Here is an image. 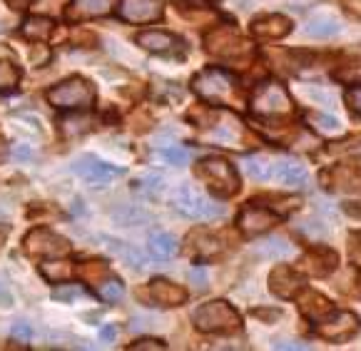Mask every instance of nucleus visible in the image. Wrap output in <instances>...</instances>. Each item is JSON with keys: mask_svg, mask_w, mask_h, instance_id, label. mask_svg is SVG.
<instances>
[{"mask_svg": "<svg viewBox=\"0 0 361 351\" xmlns=\"http://www.w3.org/2000/svg\"><path fill=\"white\" fill-rule=\"evenodd\" d=\"M346 102H349L351 110L361 117V87H354V90L346 92Z\"/></svg>", "mask_w": 361, "mask_h": 351, "instance_id": "obj_42", "label": "nucleus"}, {"mask_svg": "<svg viewBox=\"0 0 361 351\" xmlns=\"http://www.w3.org/2000/svg\"><path fill=\"white\" fill-rule=\"evenodd\" d=\"M40 271H43V277L48 282H65V279L73 277V264L70 261H60L58 259H48L40 264Z\"/></svg>", "mask_w": 361, "mask_h": 351, "instance_id": "obj_28", "label": "nucleus"}, {"mask_svg": "<svg viewBox=\"0 0 361 351\" xmlns=\"http://www.w3.org/2000/svg\"><path fill=\"white\" fill-rule=\"evenodd\" d=\"M359 316L351 312H331L326 319L317 321V331L326 341H346L359 331Z\"/></svg>", "mask_w": 361, "mask_h": 351, "instance_id": "obj_10", "label": "nucleus"}, {"mask_svg": "<svg viewBox=\"0 0 361 351\" xmlns=\"http://www.w3.org/2000/svg\"><path fill=\"white\" fill-rule=\"evenodd\" d=\"M147 250H149V254H152L154 259L167 261V259H172L177 252H180V245H177V240L172 237V234L157 232V234H152V237H149Z\"/></svg>", "mask_w": 361, "mask_h": 351, "instance_id": "obj_24", "label": "nucleus"}, {"mask_svg": "<svg viewBox=\"0 0 361 351\" xmlns=\"http://www.w3.org/2000/svg\"><path fill=\"white\" fill-rule=\"evenodd\" d=\"M255 316H257V319L271 321V319H279V316H282V312H279V309H255Z\"/></svg>", "mask_w": 361, "mask_h": 351, "instance_id": "obj_44", "label": "nucleus"}, {"mask_svg": "<svg viewBox=\"0 0 361 351\" xmlns=\"http://www.w3.org/2000/svg\"><path fill=\"white\" fill-rule=\"evenodd\" d=\"M6 240H8V227L6 224H0V245H3Z\"/></svg>", "mask_w": 361, "mask_h": 351, "instance_id": "obj_52", "label": "nucleus"}, {"mask_svg": "<svg viewBox=\"0 0 361 351\" xmlns=\"http://www.w3.org/2000/svg\"><path fill=\"white\" fill-rule=\"evenodd\" d=\"M312 123L322 135H336L341 130V125H339V120H336V117L322 115V112H319V115H312Z\"/></svg>", "mask_w": 361, "mask_h": 351, "instance_id": "obj_36", "label": "nucleus"}, {"mask_svg": "<svg viewBox=\"0 0 361 351\" xmlns=\"http://www.w3.org/2000/svg\"><path fill=\"white\" fill-rule=\"evenodd\" d=\"M92 125H95V120L87 117V115L65 117L63 123H60V130H63L65 137H75V135H82V133H87V130H92Z\"/></svg>", "mask_w": 361, "mask_h": 351, "instance_id": "obj_32", "label": "nucleus"}, {"mask_svg": "<svg viewBox=\"0 0 361 351\" xmlns=\"http://www.w3.org/2000/svg\"><path fill=\"white\" fill-rule=\"evenodd\" d=\"M195 326L204 334H232L242 326V319L227 302H207L200 309H195Z\"/></svg>", "mask_w": 361, "mask_h": 351, "instance_id": "obj_1", "label": "nucleus"}, {"mask_svg": "<svg viewBox=\"0 0 361 351\" xmlns=\"http://www.w3.org/2000/svg\"><path fill=\"white\" fill-rule=\"evenodd\" d=\"M73 172L80 180H85L90 187H105V185H110L115 177H120L123 170L97 160L92 154H82V157H78V160L73 162Z\"/></svg>", "mask_w": 361, "mask_h": 351, "instance_id": "obj_9", "label": "nucleus"}, {"mask_svg": "<svg viewBox=\"0 0 361 351\" xmlns=\"http://www.w3.org/2000/svg\"><path fill=\"white\" fill-rule=\"evenodd\" d=\"M30 3H32V0H8V6L16 8V11H23V8H27Z\"/></svg>", "mask_w": 361, "mask_h": 351, "instance_id": "obj_51", "label": "nucleus"}, {"mask_svg": "<svg viewBox=\"0 0 361 351\" xmlns=\"http://www.w3.org/2000/svg\"><path fill=\"white\" fill-rule=\"evenodd\" d=\"M23 37H27V40H32V43H40V40H45V37H50V32H53V20L50 18H27L25 23H23L20 27Z\"/></svg>", "mask_w": 361, "mask_h": 351, "instance_id": "obj_26", "label": "nucleus"}, {"mask_svg": "<svg viewBox=\"0 0 361 351\" xmlns=\"http://www.w3.org/2000/svg\"><path fill=\"white\" fill-rule=\"evenodd\" d=\"M187 245H190L192 254L200 257V259H212V257H217L222 252V242L209 232H192Z\"/></svg>", "mask_w": 361, "mask_h": 351, "instance_id": "obj_23", "label": "nucleus"}, {"mask_svg": "<svg viewBox=\"0 0 361 351\" xmlns=\"http://www.w3.org/2000/svg\"><path fill=\"white\" fill-rule=\"evenodd\" d=\"M299 309H302V314L309 316L312 321H322L334 312V304L317 292H304L302 299H299Z\"/></svg>", "mask_w": 361, "mask_h": 351, "instance_id": "obj_20", "label": "nucleus"}, {"mask_svg": "<svg viewBox=\"0 0 361 351\" xmlns=\"http://www.w3.org/2000/svg\"><path fill=\"white\" fill-rule=\"evenodd\" d=\"M292 252L294 247L284 237H269V240L259 242V247H257V254L267 257V259H282V257H289Z\"/></svg>", "mask_w": 361, "mask_h": 351, "instance_id": "obj_27", "label": "nucleus"}, {"mask_svg": "<svg viewBox=\"0 0 361 351\" xmlns=\"http://www.w3.org/2000/svg\"><path fill=\"white\" fill-rule=\"evenodd\" d=\"M147 297L152 299L159 307H180L187 299V292L180 287V284H172L167 279H154L147 287Z\"/></svg>", "mask_w": 361, "mask_h": 351, "instance_id": "obj_17", "label": "nucleus"}, {"mask_svg": "<svg viewBox=\"0 0 361 351\" xmlns=\"http://www.w3.org/2000/svg\"><path fill=\"white\" fill-rule=\"evenodd\" d=\"M331 190L336 192H361V160L341 162L329 170Z\"/></svg>", "mask_w": 361, "mask_h": 351, "instance_id": "obj_16", "label": "nucleus"}, {"mask_svg": "<svg viewBox=\"0 0 361 351\" xmlns=\"http://www.w3.org/2000/svg\"><path fill=\"white\" fill-rule=\"evenodd\" d=\"M117 11L128 23H154L162 18V0H120Z\"/></svg>", "mask_w": 361, "mask_h": 351, "instance_id": "obj_14", "label": "nucleus"}, {"mask_svg": "<svg viewBox=\"0 0 361 351\" xmlns=\"http://www.w3.org/2000/svg\"><path fill=\"white\" fill-rule=\"evenodd\" d=\"M289 30H292V23L284 16H264L252 25V32L262 40H279V37L289 35Z\"/></svg>", "mask_w": 361, "mask_h": 351, "instance_id": "obj_19", "label": "nucleus"}, {"mask_svg": "<svg viewBox=\"0 0 361 351\" xmlns=\"http://www.w3.org/2000/svg\"><path fill=\"white\" fill-rule=\"evenodd\" d=\"M80 294H82V289L80 287H68V289H58L53 297L55 299H73V297H80Z\"/></svg>", "mask_w": 361, "mask_h": 351, "instance_id": "obj_45", "label": "nucleus"}, {"mask_svg": "<svg viewBox=\"0 0 361 351\" xmlns=\"http://www.w3.org/2000/svg\"><path fill=\"white\" fill-rule=\"evenodd\" d=\"M334 78L344 85H361V63H349L341 65L334 73Z\"/></svg>", "mask_w": 361, "mask_h": 351, "instance_id": "obj_35", "label": "nucleus"}, {"mask_svg": "<svg viewBox=\"0 0 361 351\" xmlns=\"http://www.w3.org/2000/svg\"><path fill=\"white\" fill-rule=\"evenodd\" d=\"M304 287V277L299 271H294L292 266L287 264H279L271 269L269 274V292L279 299H292L302 292Z\"/></svg>", "mask_w": 361, "mask_h": 351, "instance_id": "obj_13", "label": "nucleus"}, {"mask_svg": "<svg viewBox=\"0 0 361 351\" xmlns=\"http://www.w3.org/2000/svg\"><path fill=\"white\" fill-rule=\"evenodd\" d=\"M341 30L339 20L331 16H317L304 25V32L309 37H317V40H326V37H334Z\"/></svg>", "mask_w": 361, "mask_h": 351, "instance_id": "obj_25", "label": "nucleus"}, {"mask_svg": "<svg viewBox=\"0 0 361 351\" xmlns=\"http://www.w3.org/2000/svg\"><path fill=\"white\" fill-rule=\"evenodd\" d=\"M115 334H117V329L112 324H107V326H102V329H100V339L102 341H112V339H115Z\"/></svg>", "mask_w": 361, "mask_h": 351, "instance_id": "obj_49", "label": "nucleus"}, {"mask_svg": "<svg viewBox=\"0 0 361 351\" xmlns=\"http://www.w3.org/2000/svg\"><path fill=\"white\" fill-rule=\"evenodd\" d=\"M13 336H16V339L27 341L32 336V331H30V326H27L25 321H18V324H13Z\"/></svg>", "mask_w": 361, "mask_h": 351, "instance_id": "obj_43", "label": "nucleus"}, {"mask_svg": "<svg viewBox=\"0 0 361 351\" xmlns=\"http://www.w3.org/2000/svg\"><path fill=\"white\" fill-rule=\"evenodd\" d=\"M107 242H110V250L117 252V254L123 257V259L128 261L133 269H145V266H147V261H145V254L137 250V247L125 245V242H117V240H107Z\"/></svg>", "mask_w": 361, "mask_h": 351, "instance_id": "obj_29", "label": "nucleus"}, {"mask_svg": "<svg viewBox=\"0 0 361 351\" xmlns=\"http://www.w3.org/2000/svg\"><path fill=\"white\" fill-rule=\"evenodd\" d=\"M80 277L85 282H100V277H107V266L100 264V261H87L82 269H80Z\"/></svg>", "mask_w": 361, "mask_h": 351, "instance_id": "obj_38", "label": "nucleus"}, {"mask_svg": "<svg viewBox=\"0 0 361 351\" xmlns=\"http://www.w3.org/2000/svg\"><path fill=\"white\" fill-rule=\"evenodd\" d=\"M157 152H159V157L172 167H182L190 160V152H187L185 147H180V144H162V147H157Z\"/></svg>", "mask_w": 361, "mask_h": 351, "instance_id": "obj_33", "label": "nucleus"}, {"mask_svg": "<svg viewBox=\"0 0 361 351\" xmlns=\"http://www.w3.org/2000/svg\"><path fill=\"white\" fill-rule=\"evenodd\" d=\"M197 177L219 197H232L239 190V175L222 157H204L197 162Z\"/></svg>", "mask_w": 361, "mask_h": 351, "instance_id": "obj_2", "label": "nucleus"}, {"mask_svg": "<svg viewBox=\"0 0 361 351\" xmlns=\"http://www.w3.org/2000/svg\"><path fill=\"white\" fill-rule=\"evenodd\" d=\"M274 349H287V351H304L307 344H299V341H276Z\"/></svg>", "mask_w": 361, "mask_h": 351, "instance_id": "obj_46", "label": "nucleus"}, {"mask_svg": "<svg viewBox=\"0 0 361 351\" xmlns=\"http://www.w3.org/2000/svg\"><path fill=\"white\" fill-rule=\"evenodd\" d=\"M207 140L224 144V147H237V142H239L237 117H232L229 112H219V123H214V128L207 133Z\"/></svg>", "mask_w": 361, "mask_h": 351, "instance_id": "obj_18", "label": "nucleus"}, {"mask_svg": "<svg viewBox=\"0 0 361 351\" xmlns=\"http://www.w3.org/2000/svg\"><path fill=\"white\" fill-rule=\"evenodd\" d=\"M112 11V0H73L68 16L73 20H87V18H102Z\"/></svg>", "mask_w": 361, "mask_h": 351, "instance_id": "obj_22", "label": "nucleus"}, {"mask_svg": "<svg viewBox=\"0 0 361 351\" xmlns=\"http://www.w3.org/2000/svg\"><path fill=\"white\" fill-rule=\"evenodd\" d=\"M252 110L255 115L262 117H279L292 112V97H289L287 87L279 82H264L257 87L255 97H252Z\"/></svg>", "mask_w": 361, "mask_h": 351, "instance_id": "obj_7", "label": "nucleus"}, {"mask_svg": "<svg viewBox=\"0 0 361 351\" xmlns=\"http://www.w3.org/2000/svg\"><path fill=\"white\" fill-rule=\"evenodd\" d=\"M339 266V257L329 247H314L302 257V269L312 277H326Z\"/></svg>", "mask_w": 361, "mask_h": 351, "instance_id": "obj_15", "label": "nucleus"}, {"mask_svg": "<svg viewBox=\"0 0 361 351\" xmlns=\"http://www.w3.org/2000/svg\"><path fill=\"white\" fill-rule=\"evenodd\" d=\"M137 45H142L149 53H170L180 45V40L165 30H145L137 35Z\"/></svg>", "mask_w": 361, "mask_h": 351, "instance_id": "obj_21", "label": "nucleus"}, {"mask_svg": "<svg viewBox=\"0 0 361 351\" xmlns=\"http://www.w3.org/2000/svg\"><path fill=\"white\" fill-rule=\"evenodd\" d=\"M159 349H165V344L157 339H140L130 346V351H159Z\"/></svg>", "mask_w": 361, "mask_h": 351, "instance_id": "obj_40", "label": "nucleus"}, {"mask_svg": "<svg viewBox=\"0 0 361 351\" xmlns=\"http://www.w3.org/2000/svg\"><path fill=\"white\" fill-rule=\"evenodd\" d=\"M175 207L180 209L185 217L200 219V222H209V219L222 217V204L212 202L207 195H202L200 190H195L192 185H180L175 190V197H172Z\"/></svg>", "mask_w": 361, "mask_h": 351, "instance_id": "obj_4", "label": "nucleus"}, {"mask_svg": "<svg viewBox=\"0 0 361 351\" xmlns=\"http://www.w3.org/2000/svg\"><path fill=\"white\" fill-rule=\"evenodd\" d=\"M271 177L287 190H304L309 182L307 165H302L299 160H292V157H282V160L271 162Z\"/></svg>", "mask_w": 361, "mask_h": 351, "instance_id": "obj_12", "label": "nucleus"}, {"mask_svg": "<svg viewBox=\"0 0 361 351\" xmlns=\"http://www.w3.org/2000/svg\"><path fill=\"white\" fill-rule=\"evenodd\" d=\"M115 219H120L125 227H135V224H142L145 219H147V214L140 212L137 207H123L115 212Z\"/></svg>", "mask_w": 361, "mask_h": 351, "instance_id": "obj_37", "label": "nucleus"}, {"mask_svg": "<svg viewBox=\"0 0 361 351\" xmlns=\"http://www.w3.org/2000/svg\"><path fill=\"white\" fill-rule=\"evenodd\" d=\"M50 105L60 110H87L95 102V87L82 78H70L48 90Z\"/></svg>", "mask_w": 361, "mask_h": 351, "instance_id": "obj_3", "label": "nucleus"}, {"mask_svg": "<svg viewBox=\"0 0 361 351\" xmlns=\"http://www.w3.org/2000/svg\"><path fill=\"white\" fill-rule=\"evenodd\" d=\"M276 219L279 217H276L274 212H269L267 207H259L257 202H252L239 212L237 227L242 229V234H247V237H257V234L269 232L276 224Z\"/></svg>", "mask_w": 361, "mask_h": 351, "instance_id": "obj_11", "label": "nucleus"}, {"mask_svg": "<svg viewBox=\"0 0 361 351\" xmlns=\"http://www.w3.org/2000/svg\"><path fill=\"white\" fill-rule=\"evenodd\" d=\"M13 154H16L18 160H27V157H30V149H27L25 144H18V147L13 149Z\"/></svg>", "mask_w": 361, "mask_h": 351, "instance_id": "obj_50", "label": "nucleus"}, {"mask_svg": "<svg viewBox=\"0 0 361 351\" xmlns=\"http://www.w3.org/2000/svg\"><path fill=\"white\" fill-rule=\"evenodd\" d=\"M18 80H20V73L16 65L0 60V92H11L18 85Z\"/></svg>", "mask_w": 361, "mask_h": 351, "instance_id": "obj_34", "label": "nucleus"}, {"mask_svg": "<svg viewBox=\"0 0 361 351\" xmlns=\"http://www.w3.org/2000/svg\"><path fill=\"white\" fill-rule=\"evenodd\" d=\"M190 282L192 287L197 289V292H204V289L209 287V277H207V269H202V266H195V269H190Z\"/></svg>", "mask_w": 361, "mask_h": 351, "instance_id": "obj_39", "label": "nucleus"}, {"mask_svg": "<svg viewBox=\"0 0 361 351\" xmlns=\"http://www.w3.org/2000/svg\"><path fill=\"white\" fill-rule=\"evenodd\" d=\"M341 207H344V212L349 214V217L361 219V202H344Z\"/></svg>", "mask_w": 361, "mask_h": 351, "instance_id": "obj_48", "label": "nucleus"}, {"mask_svg": "<svg viewBox=\"0 0 361 351\" xmlns=\"http://www.w3.org/2000/svg\"><path fill=\"white\" fill-rule=\"evenodd\" d=\"M97 294H100V299H105V302L115 304L125 297V284L115 277H107V279H102V282H97Z\"/></svg>", "mask_w": 361, "mask_h": 351, "instance_id": "obj_31", "label": "nucleus"}, {"mask_svg": "<svg viewBox=\"0 0 361 351\" xmlns=\"http://www.w3.org/2000/svg\"><path fill=\"white\" fill-rule=\"evenodd\" d=\"M245 172L252 180H271V160L264 154H252L245 160Z\"/></svg>", "mask_w": 361, "mask_h": 351, "instance_id": "obj_30", "label": "nucleus"}, {"mask_svg": "<svg viewBox=\"0 0 361 351\" xmlns=\"http://www.w3.org/2000/svg\"><path fill=\"white\" fill-rule=\"evenodd\" d=\"M204 48H207L209 55L219 60H234L239 55H247L252 50V45L247 43L245 37L239 35L232 25H219L214 27L212 32H207L204 37Z\"/></svg>", "mask_w": 361, "mask_h": 351, "instance_id": "obj_6", "label": "nucleus"}, {"mask_svg": "<svg viewBox=\"0 0 361 351\" xmlns=\"http://www.w3.org/2000/svg\"><path fill=\"white\" fill-rule=\"evenodd\" d=\"M195 92L207 102H232L237 97V82L219 68H207L195 78Z\"/></svg>", "mask_w": 361, "mask_h": 351, "instance_id": "obj_5", "label": "nucleus"}, {"mask_svg": "<svg viewBox=\"0 0 361 351\" xmlns=\"http://www.w3.org/2000/svg\"><path fill=\"white\" fill-rule=\"evenodd\" d=\"M349 257L354 264H361V232L349 237Z\"/></svg>", "mask_w": 361, "mask_h": 351, "instance_id": "obj_41", "label": "nucleus"}, {"mask_svg": "<svg viewBox=\"0 0 361 351\" xmlns=\"http://www.w3.org/2000/svg\"><path fill=\"white\" fill-rule=\"evenodd\" d=\"M25 252L30 257H43V259H58V257H68L70 254V242L60 234L50 232V229H32L25 237Z\"/></svg>", "mask_w": 361, "mask_h": 351, "instance_id": "obj_8", "label": "nucleus"}, {"mask_svg": "<svg viewBox=\"0 0 361 351\" xmlns=\"http://www.w3.org/2000/svg\"><path fill=\"white\" fill-rule=\"evenodd\" d=\"M344 8L349 16H354L361 20V0H344Z\"/></svg>", "mask_w": 361, "mask_h": 351, "instance_id": "obj_47", "label": "nucleus"}]
</instances>
